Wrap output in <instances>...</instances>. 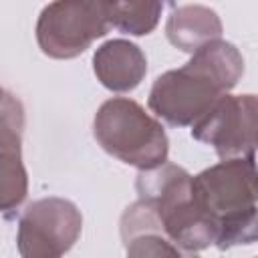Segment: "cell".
Returning a JSON list of instances; mask_svg holds the SVG:
<instances>
[{
    "instance_id": "1",
    "label": "cell",
    "mask_w": 258,
    "mask_h": 258,
    "mask_svg": "<svg viewBox=\"0 0 258 258\" xmlns=\"http://www.w3.org/2000/svg\"><path fill=\"white\" fill-rule=\"evenodd\" d=\"M244 73L240 50L222 38L204 44L191 58L155 79L149 91V109L173 127H187L202 119Z\"/></svg>"
},
{
    "instance_id": "2",
    "label": "cell",
    "mask_w": 258,
    "mask_h": 258,
    "mask_svg": "<svg viewBox=\"0 0 258 258\" xmlns=\"http://www.w3.org/2000/svg\"><path fill=\"white\" fill-rule=\"evenodd\" d=\"M191 198L216 230V244L228 250L256 242L254 157L222 159L191 177Z\"/></svg>"
},
{
    "instance_id": "3",
    "label": "cell",
    "mask_w": 258,
    "mask_h": 258,
    "mask_svg": "<svg viewBox=\"0 0 258 258\" xmlns=\"http://www.w3.org/2000/svg\"><path fill=\"white\" fill-rule=\"evenodd\" d=\"M135 189L145 202L161 232L185 252H200L216 244V230L191 198V175L175 165L139 171Z\"/></svg>"
},
{
    "instance_id": "4",
    "label": "cell",
    "mask_w": 258,
    "mask_h": 258,
    "mask_svg": "<svg viewBox=\"0 0 258 258\" xmlns=\"http://www.w3.org/2000/svg\"><path fill=\"white\" fill-rule=\"evenodd\" d=\"M97 143L119 161L147 171L167 161L169 141L163 125L127 97L105 101L93 119Z\"/></svg>"
},
{
    "instance_id": "5",
    "label": "cell",
    "mask_w": 258,
    "mask_h": 258,
    "mask_svg": "<svg viewBox=\"0 0 258 258\" xmlns=\"http://www.w3.org/2000/svg\"><path fill=\"white\" fill-rule=\"evenodd\" d=\"M107 30V2L60 0L42 8L36 22V42L50 58H75Z\"/></svg>"
},
{
    "instance_id": "6",
    "label": "cell",
    "mask_w": 258,
    "mask_h": 258,
    "mask_svg": "<svg viewBox=\"0 0 258 258\" xmlns=\"http://www.w3.org/2000/svg\"><path fill=\"white\" fill-rule=\"evenodd\" d=\"M83 232L81 210L64 198H42L26 206L16 246L22 258H62Z\"/></svg>"
},
{
    "instance_id": "7",
    "label": "cell",
    "mask_w": 258,
    "mask_h": 258,
    "mask_svg": "<svg viewBox=\"0 0 258 258\" xmlns=\"http://www.w3.org/2000/svg\"><path fill=\"white\" fill-rule=\"evenodd\" d=\"M258 101L254 95H224L191 125V137L208 143L222 159L254 157Z\"/></svg>"
},
{
    "instance_id": "8",
    "label": "cell",
    "mask_w": 258,
    "mask_h": 258,
    "mask_svg": "<svg viewBox=\"0 0 258 258\" xmlns=\"http://www.w3.org/2000/svg\"><path fill=\"white\" fill-rule=\"evenodd\" d=\"M24 107L4 93L0 103V214L14 212L28 194V173L22 163Z\"/></svg>"
},
{
    "instance_id": "9",
    "label": "cell",
    "mask_w": 258,
    "mask_h": 258,
    "mask_svg": "<svg viewBox=\"0 0 258 258\" xmlns=\"http://www.w3.org/2000/svg\"><path fill=\"white\" fill-rule=\"evenodd\" d=\"M121 240L127 258H198L181 250L159 228L151 208L137 200L121 216Z\"/></svg>"
},
{
    "instance_id": "10",
    "label": "cell",
    "mask_w": 258,
    "mask_h": 258,
    "mask_svg": "<svg viewBox=\"0 0 258 258\" xmlns=\"http://www.w3.org/2000/svg\"><path fill=\"white\" fill-rule=\"evenodd\" d=\"M93 71L105 89L127 93L143 81L147 73V58L137 44L125 38H113L95 50Z\"/></svg>"
},
{
    "instance_id": "11",
    "label": "cell",
    "mask_w": 258,
    "mask_h": 258,
    "mask_svg": "<svg viewBox=\"0 0 258 258\" xmlns=\"http://www.w3.org/2000/svg\"><path fill=\"white\" fill-rule=\"evenodd\" d=\"M165 34L175 48L194 54L204 44L222 36V20L208 6L185 4L171 10L165 24Z\"/></svg>"
},
{
    "instance_id": "12",
    "label": "cell",
    "mask_w": 258,
    "mask_h": 258,
    "mask_svg": "<svg viewBox=\"0 0 258 258\" xmlns=\"http://www.w3.org/2000/svg\"><path fill=\"white\" fill-rule=\"evenodd\" d=\"M161 10V2H107V20L125 34L143 36L157 26Z\"/></svg>"
},
{
    "instance_id": "13",
    "label": "cell",
    "mask_w": 258,
    "mask_h": 258,
    "mask_svg": "<svg viewBox=\"0 0 258 258\" xmlns=\"http://www.w3.org/2000/svg\"><path fill=\"white\" fill-rule=\"evenodd\" d=\"M2 99H4V91H2V87H0V103H2Z\"/></svg>"
}]
</instances>
